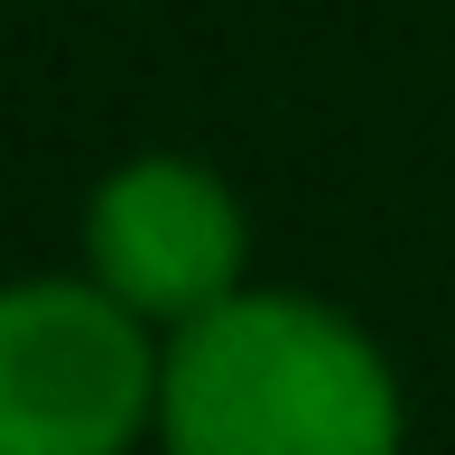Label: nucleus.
I'll return each instance as SVG.
<instances>
[{"instance_id": "f257e3e1", "label": "nucleus", "mask_w": 455, "mask_h": 455, "mask_svg": "<svg viewBox=\"0 0 455 455\" xmlns=\"http://www.w3.org/2000/svg\"><path fill=\"white\" fill-rule=\"evenodd\" d=\"M400 371L344 307L233 288L168 325L158 455H400Z\"/></svg>"}, {"instance_id": "7ed1b4c3", "label": "nucleus", "mask_w": 455, "mask_h": 455, "mask_svg": "<svg viewBox=\"0 0 455 455\" xmlns=\"http://www.w3.org/2000/svg\"><path fill=\"white\" fill-rule=\"evenodd\" d=\"M84 270L112 288L131 316H149L158 335L204 307H223L233 288H251V223L242 196L204 158L140 149L121 168H102L84 204Z\"/></svg>"}, {"instance_id": "f03ea898", "label": "nucleus", "mask_w": 455, "mask_h": 455, "mask_svg": "<svg viewBox=\"0 0 455 455\" xmlns=\"http://www.w3.org/2000/svg\"><path fill=\"white\" fill-rule=\"evenodd\" d=\"M168 335L84 279L0 288V455H131L158 437Z\"/></svg>"}]
</instances>
